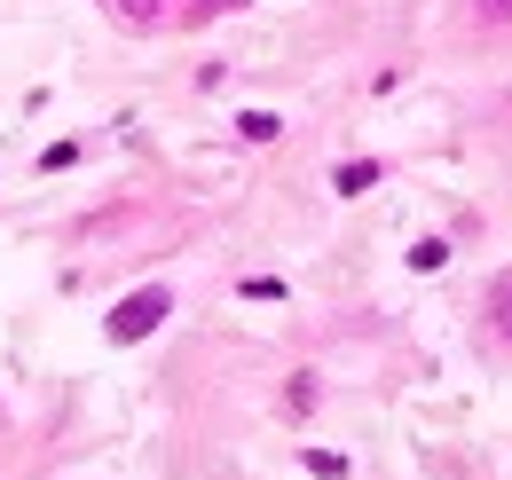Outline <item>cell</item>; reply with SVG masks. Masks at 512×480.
Here are the masks:
<instances>
[{
	"mask_svg": "<svg viewBox=\"0 0 512 480\" xmlns=\"http://www.w3.org/2000/svg\"><path fill=\"white\" fill-rule=\"evenodd\" d=\"M166 315H174V292H166V284H142V292H127V300L111 307L103 339H111V347H134V339H150Z\"/></svg>",
	"mask_w": 512,
	"mask_h": 480,
	"instance_id": "cell-1",
	"label": "cell"
},
{
	"mask_svg": "<svg viewBox=\"0 0 512 480\" xmlns=\"http://www.w3.org/2000/svg\"><path fill=\"white\" fill-rule=\"evenodd\" d=\"M379 174H386L379 158H347V166L331 174V189H339V197H363V189H371V181H379Z\"/></svg>",
	"mask_w": 512,
	"mask_h": 480,
	"instance_id": "cell-2",
	"label": "cell"
},
{
	"mask_svg": "<svg viewBox=\"0 0 512 480\" xmlns=\"http://www.w3.org/2000/svg\"><path fill=\"white\" fill-rule=\"evenodd\" d=\"M489 315H497V339L512 347V268L497 276V292H489Z\"/></svg>",
	"mask_w": 512,
	"mask_h": 480,
	"instance_id": "cell-3",
	"label": "cell"
},
{
	"mask_svg": "<svg viewBox=\"0 0 512 480\" xmlns=\"http://www.w3.org/2000/svg\"><path fill=\"white\" fill-rule=\"evenodd\" d=\"M237 134H245V142H276V134H284V119H276V111H245V119H237Z\"/></svg>",
	"mask_w": 512,
	"mask_h": 480,
	"instance_id": "cell-4",
	"label": "cell"
},
{
	"mask_svg": "<svg viewBox=\"0 0 512 480\" xmlns=\"http://www.w3.org/2000/svg\"><path fill=\"white\" fill-rule=\"evenodd\" d=\"M442 260H449V244H442V237H426V244H418V252H410V268H426V276H434Z\"/></svg>",
	"mask_w": 512,
	"mask_h": 480,
	"instance_id": "cell-5",
	"label": "cell"
},
{
	"mask_svg": "<svg viewBox=\"0 0 512 480\" xmlns=\"http://www.w3.org/2000/svg\"><path fill=\"white\" fill-rule=\"evenodd\" d=\"M308 473H323V480H339V473H347V457H331V449H308Z\"/></svg>",
	"mask_w": 512,
	"mask_h": 480,
	"instance_id": "cell-6",
	"label": "cell"
},
{
	"mask_svg": "<svg viewBox=\"0 0 512 480\" xmlns=\"http://www.w3.org/2000/svg\"><path fill=\"white\" fill-rule=\"evenodd\" d=\"M481 8V24H512V0H473Z\"/></svg>",
	"mask_w": 512,
	"mask_h": 480,
	"instance_id": "cell-7",
	"label": "cell"
},
{
	"mask_svg": "<svg viewBox=\"0 0 512 480\" xmlns=\"http://www.w3.org/2000/svg\"><path fill=\"white\" fill-rule=\"evenodd\" d=\"M197 8H237V0H197Z\"/></svg>",
	"mask_w": 512,
	"mask_h": 480,
	"instance_id": "cell-8",
	"label": "cell"
}]
</instances>
